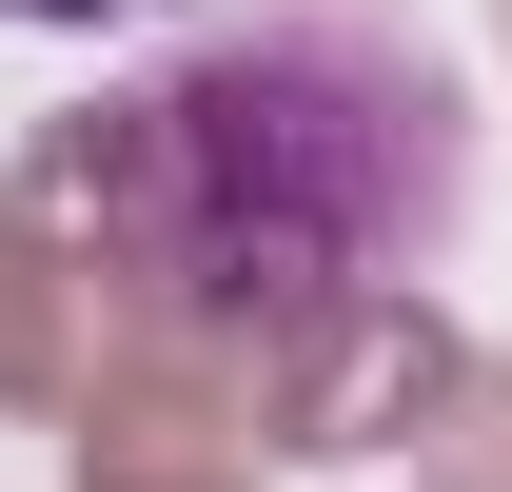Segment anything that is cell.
<instances>
[{
  "label": "cell",
  "instance_id": "1",
  "mask_svg": "<svg viewBox=\"0 0 512 492\" xmlns=\"http://www.w3.org/2000/svg\"><path fill=\"white\" fill-rule=\"evenodd\" d=\"M0 20H99V0H0Z\"/></svg>",
  "mask_w": 512,
  "mask_h": 492
}]
</instances>
